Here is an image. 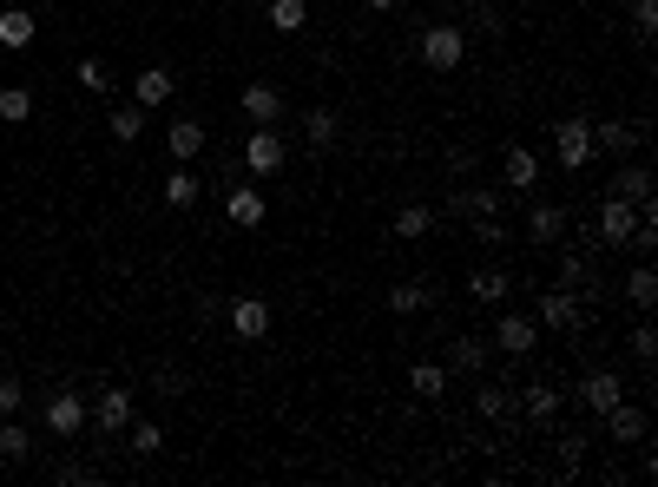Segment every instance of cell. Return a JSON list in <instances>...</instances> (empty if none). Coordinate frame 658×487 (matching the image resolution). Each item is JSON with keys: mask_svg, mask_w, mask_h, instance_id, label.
I'll return each instance as SVG.
<instances>
[{"mask_svg": "<svg viewBox=\"0 0 658 487\" xmlns=\"http://www.w3.org/2000/svg\"><path fill=\"white\" fill-rule=\"evenodd\" d=\"M20 402H27V395H20V382L0 376V415H20Z\"/></svg>", "mask_w": 658, "mask_h": 487, "instance_id": "60d3db41", "label": "cell"}, {"mask_svg": "<svg viewBox=\"0 0 658 487\" xmlns=\"http://www.w3.org/2000/svg\"><path fill=\"white\" fill-rule=\"evenodd\" d=\"M448 376H481L487 369V343L481 336H448V362H441Z\"/></svg>", "mask_w": 658, "mask_h": 487, "instance_id": "2e32d148", "label": "cell"}, {"mask_svg": "<svg viewBox=\"0 0 658 487\" xmlns=\"http://www.w3.org/2000/svg\"><path fill=\"white\" fill-rule=\"evenodd\" d=\"M0 422H7V415H0Z\"/></svg>", "mask_w": 658, "mask_h": 487, "instance_id": "f6af8a7d", "label": "cell"}, {"mask_svg": "<svg viewBox=\"0 0 658 487\" xmlns=\"http://www.w3.org/2000/svg\"><path fill=\"white\" fill-rule=\"evenodd\" d=\"M520 409H527L533 422H553V415H560V389H553V382H533V389L520 395Z\"/></svg>", "mask_w": 658, "mask_h": 487, "instance_id": "f546056e", "label": "cell"}, {"mask_svg": "<svg viewBox=\"0 0 658 487\" xmlns=\"http://www.w3.org/2000/svg\"><path fill=\"white\" fill-rule=\"evenodd\" d=\"M580 461H586V441H580V435H566V441H560V468L573 474V468H580Z\"/></svg>", "mask_w": 658, "mask_h": 487, "instance_id": "b9f144b4", "label": "cell"}, {"mask_svg": "<svg viewBox=\"0 0 658 487\" xmlns=\"http://www.w3.org/2000/svg\"><path fill=\"white\" fill-rule=\"evenodd\" d=\"M553 152H560V172H586V165H593V119H586V112L560 119V126H553Z\"/></svg>", "mask_w": 658, "mask_h": 487, "instance_id": "7a4b0ae2", "label": "cell"}, {"mask_svg": "<svg viewBox=\"0 0 658 487\" xmlns=\"http://www.w3.org/2000/svg\"><path fill=\"white\" fill-rule=\"evenodd\" d=\"M606 198H626V205H652V165L632 152L626 165L612 172V191H606Z\"/></svg>", "mask_w": 658, "mask_h": 487, "instance_id": "9c48e42d", "label": "cell"}, {"mask_svg": "<svg viewBox=\"0 0 658 487\" xmlns=\"http://www.w3.org/2000/svg\"><path fill=\"white\" fill-rule=\"evenodd\" d=\"M560 283H566V290H580V297H593V290H599L593 257H586V251H560Z\"/></svg>", "mask_w": 658, "mask_h": 487, "instance_id": "ffe728a7", "label": "cell"}, {"mask_svg": "<svg viewBox=\"0 0 658 487\" xmlns=\"http://www.w3.org/2000/svg\"><path fill=\"white\" fill-rule=\"evenodd\" d=\"M106 132H112V139H119V145H132V139H139V132H145V106H119V112H112V119H106Z\"/></svg>", "mask_w": 658, "mask_h": 487, "instance_id": "836d02e7", "label": "cell"}, {"mask_svg": "<svg viewBox=\"0 0 658 487\" xmlns=\"http://www.w3.org/2000/svg\"><path fill=\"white\" fill-rule=\"evenodd\" d=\"M172 93H178V73H172V66H145V73L132 79V106H145V112L172 106Z\"/></svg>", "mask_w": 658, "mask_h": 487, "instance_id": "30bf717a", "label": "cell"}, {"mask_svg": "<svg viewBox=\"0 0 658 487\" xmlns=\"http://www.w3.org/2000/svg\"><path fill=\"white\" fill-rule=\"evenodd\" d=\"M33 27H40V20H33L27 14V7H0V47H27V40H33Z\"/></svg>", "mask_w": 658, "mask_h": 487, "instance_id": "d4e9b609", "label": "cell"}, {"mask_svg": "<svg viewBox=\"0 0 658 487\" xmlns=\"http://www.w3.org/2000/svg\"><path fill=\"white\" fill-rule=\"evenodd\" d=\"M0 455H7V461H27V455H33V435L14 422V415L0 422Z\"/></svg>", "mask_w": 658, "mask_h": 487, "instance_id": "e575fe53", "label": "cell"}, {"mask_svg": "<svg viewBox=\"0 0 658 487\" xmlns=\"http://www.w3.org/2000/svg\"><path fill=\"white\" fill-rule=\"evenodd\" d=\"M224 316H231V336H237V343H264V336H270V303L264 297L224 303Z\"/></svg>", "mask_w": 658, "mask_h": 487, "instance_id": "8992f818", "label": "cell"}, {"mask_svg": "<svg viewBox=\"0 0 658 487\" xmlns=\"http://www.w3.org/2000/svg\"><path fill=\"white\" fill-rule=\"evenodd\" d=\"M639 231H658V224H639V205H626V198H606L599 205V244L606 251H632Z\"/></svg>", "mask_w": 658, "mask_h": 487, "instance_id": "6da1fadb", "label": "cell"}, {"mask_svg": "<svg viewBox=\"0 0 658 487\" xmlns=\"http://www.w3.org/2000/svg\"><path fill=\"white\" fill-rule=\"evenodd\" d=\"M408 389L422 395V402H441V395H448V369H441V362H415V369H408Z\"/></svg>", "mask_w": 658, "mask_h": 487, "instance_id": "484cf974", "label": "cell"}, {"mask_svg": "<svg viewBox=\"0 0 658 487\" xmlns=\"http://www.w3.org/2000/svg\"><path fill=\"white\" fill-rule=\"evenodd\" d=\"M369 7H376V14H389V7H395V0H369Z\"/></svg>", "mask_w": 658, "mask_h": 487, "instance_id": "7bdbcfd3", "label": "cell"}, {"mask_svg": "<svg viewBox=\"0 0 658 487\" xmlns=\"http://www.w3.org/2000/svg\"><path fill=\"white\" fill-rule=\"evenodd\" d=\"M73 79H79V93H112V73H106V60H93V53H86V60L73 66Z\"/></svg>", "mask_w": 658, "mask_h": 487, "instance_id": "d6a6232c", "label": "cell"}, {"mask_svg": "<svg viewBox=\"0 0 658 487\" xmlns=\"http://www.w3.org/2000/svg\"><path fill=\"white\" fill-rule=\"evenodd\" d=\"M165 205H172V211H191V205H198V172H191V165L165 172Z\"/></svg>", "mask_w": 658, "mask_h": 487, "instance_id": "4316f807", "label": "cell"}, {"mask_svg": "<svg viewBox=\"0 0 658 487\" xmlns=\"http://www.w3.org/2000/svg\"><path fill=\"white\" fill-rule=\"evenodd\" d=\"M474 409H481L487 422H514V395H507L501 382H481V389H474Z\"/></svg>", "mask_w": 658, "mask_h": 487, "instance_id": "83f0119b", "label": "cell"}, {"mask_svg": "<svg viewBox=\"0 0 658 487\" xmlns=\"http://www.w3.org/2000/svg\"><path fill=\"white\" fill-rule=\"evenodd\" d=\"M527 237H533V244H560V237H566V211L560 205H533L527 211Z\"/></svg>", "mask_w": 658, "mask_h": 487, "instance_id": "44dd1931", "label": "cell"}, {"mask_svg": "<svg viewBox=\"0 0 658 487\" xmlns=\"http://www.w3.org/2000/svg\"><path fill=\"white\" fill-rule=\"evenodd\" d=\"M264 14H270L277 33H303V27H310V7H303V0H264Z\"/></svg>", "mask_w": 658, "mask_h": 487, "instance_id": "f1b7e54d", "label": "cell"}, {"mask_svg": "<svg viewBox=\"0 0 658 487\" xmlns=\"http://www.w3.org/2000/svg\"><path fill=\"white\" fill-rule=\"evenodd\" d=\"M237 106H244V119H251V126H277V119H283V93L270 86V79H251V86L237 93Z\"/></svg>", "mask_w": 658, "mask_h": 487, "instance_id": "7c38bea8", "label": "cell"}, {"mask_svg": "<svg viewBox=\"0 0 658 487\" xmlns=\"http://www.w3.org/2000/svg\"><path fill=\"white\" fill-rule=\"evenodd\" d=\"M251 7H264V0H251Z\"/></svg>", "mask_w": 658, "mask_h": 487, "instance_id": "ee69618b", "label": "cell"}, {"mask_svg": "<svg viewBox=\"0 0 658 487\" xmlns=\"http://www.w3.org/2000/svg\"><path fill=\"white\" fill-rule=\"evenodd\" d=\"M158 448H165V428H158V422L132 428V455H158Z\"/></svg>", "mask_w": 658, "mask_h": 487, "instance_id": "74e56055", "label": "cell"}, {"mask_svg": "<svg viewBox=\"0 0 658 487\" xmlns=\"http://www.w3.org/2000/svg\"><path fill=\"white\" fill-rule=\"evenodd\" d=\"M501 185H507V191H533V185H540V158H533L527 145H507V158H501Z\"/></svg>", "mask_w": 658, "mask_h": 487, "instance_id": "e0dca14e", "label": "cell"}, {"mask_svg": "<svg viewBox=\"0 0 658 487\" xmlns=\"http://www.w3.org/2000/svg\"><path fill=\"white\" fill-rule=\"evenodd\" d=\"M448 211H455V218H474V224H487L494 211H501V191H487V185H455V198H448Z\"/></svg>", "mask_w": 658, "mask_h": 487, "instance_id": "5bb4252c", "label": "cell"}, {"mask_svg": "<svg viewBox=\"0 0 658 487\" xmlns=\"http://www.w3.org/2000/svg\"><path fill=\"white\" fill-rule=\"evenodd\" d=\"M264 191H257V185H237L231 191V198H224V218H231L237 224V231H257V224H264Z\"/></svg>", "mask_w": 658, "mask_h": 487, "instance_id": "9a60e30c", "label": "cell"}, {"mask_svg": "<svg viewBox=\"0 0 658 487\" xmlns=\"http://www.w3.org/2000/svg\"><path fill=\"white\" fill-rule=\"evenodd\" d=\"M428 231H435V211H428V205H402V211H395V237L415 244V237H428Z\"/></svg>", "mask_w": 658, "mask_h": 487, "instance_id": "1f68e13d", "label": "cell"}, {"mask_svg": "<svg viewBox=\"0 0 658 487\" xmlns=\"http://www.w3.org/2000/svg\"><path fill=\"white\" fill-rule=\"evenodd\" d=\"M93 422L106 428V435L132 428V389H99V409H93Z\"/></svg>", "mask_w": 658, "mask_h": 487, "instance_id": "ac0fdd59", "label": "cell"}, {"mask_svg": "<svg viewBox=\"0 0 658 487\" xmlns=\"http://www.w3.org/2000/svg\"><path fill=\"white\" fill-rule=\"evenodd\" d=\"M606 435H612V441H645V409L612 402V409H606Z\"/></svg>", "mask_w": 658, "mask_h": 487, "instance_id": "cb8c5ba5", "label": "cell"}, {"mask_svg": "<svg viewBox=\"0 0 658 487\" xmlns=\"http://www.w3.org/2000/svg\"><path fill=\"white\" fill-rule=\"evenodd\" d=\"M33 119V93L27 86H0V126H27Z\"/></svg>", "mask_w": 658, "mask_h": 487, "instance_id": "4dcf8cb0", "label": "cell"}, {"mask_svg": "<svg viewBox=\"0 0 658 487\" xmlns=\"http://www.w3.org/2000/svg\"><path fill=\"white\" fill-rule=\"evenodd\" d=\"M533 323H540V330H580L586 323V303H580V290H566V283H553L547 297H540V310H533Z\"/></svg>", "mask_w": 658, "mask_h": 487, "instance_id": "277c9868", "label": "cell"}, {"mask_svg": "<svg viewBox=\"0 0 658 487\" xmlns=\"http://www.w3.org/2000/svg\"><path fill=\"white\" fill-rule=\"evenodd\" d=\"M626 303H632V310H652V303H658V270L645 264V257L626 270Z\"/></svg>", "mask_w": 658, "mask_h": 487, "instance_id": "7402d4cb", "label": "cell"}, {"mask_svg": "<svg viewBox=\"0 0 658 487\" xmlns=\"http://www.w3.org/2000/svg\"><path fill=\"white\" fill-rule=\"evenodd\" d=\"M303 139H310V145H329V139H336V112H329V106H310V112H303Z\"/></svg>", "mask_w": 658, "mask_h": 487, "instance_id": "d590c367", "label": "cell"}, {"mask_svg": "<svg viewBox=\"0 0 658 487\" xmlns=\"http://www.w3.org/2000/svg\"><path fill=\"white\" fill-rule=\"evenodd\" d=\"M461 53H468V33H461L455 20H435V27L422 33V66H435V73H455Z\"/></svg>", "mask_w": 658, "mask_h": 487, "instance_id": "3957f363", "label": "cell"}, {"mask_svg": "<svg viewBox=\"0 0 658 487\" xmlns=\"http://www.w3.org/2000/svg\"><path fill=\"white\" fill-rule=\"evenodd\" d=\"M639 145H645V126H639V119H593V152H612V158H619V152H639Z\"/></svg>", "mask_w": 658, "mask_h": 487, "instance_id": "52a82bcc", "label": "cell"}, {"mask_svg": "<svg viewBox=\"0 0 658 487\" xmlns=\"http://www.w3.org/2000/svg\"><path fill=\"white\" fill-rule=\"evenodd\" d=\"M283 158H290V145H283L277 126H251V139H244V165H251L257 178L283 172Z\"/></svg>", "mask_w": 658, "mask_h": 487, "instance_id": "5b68a950", "label": "cell"}, {"mask_svg": "<svg viewBox=\"0 0 658 487\" xmlns=\"http://www.w3.org/2000/svg\"><path fill=\"white\" fill-rule=\"evenodd\" d=\"M389 310H395V316L428 310V290H422V283H395V290H389Z\"/></svg>", "mask_w": 658, "mask_h": 487, "instance_id": "8d00e7d4", "label": "cell"}, {"mask_svg": "<svg viewBox=\"0 0 658 487\" xmlns=\"http://www.w3.org/2000/svg\"><path fill=\"white\" fill-rule=\"evenodd\" d=\"M507 290H514V277H507L501 264H481V270L468 277V297H474V303H507Z\"/></svg>", "mask_w": 658, "mask_h": 487, "instance_id": "d6986e66", "label": "cell"}, {"mask_svg": "<svg viewBox=\"0 0 658 487\" xmlns=\"http://www.w3.org/2000/svg\"><path fill=\"white\" fill-rule=\"evenodd\" d=\"M165 145H172V158H178V165H191V158L204 152V126H198V119H172Z\"/></svg>", "mask_w": 658, "mask_h": 487, "instance_id": "603a6c76", "label": "cell"}, {"mask_svg": "<svg viewBox=\"0 0 658 487\" xmlns=\"http://www.w3.org/2000/svg\"><path fill=\"white\" fill-rule=\"evenodd\" d=\"M79 428H86V395H79V389H60V395L47 402V435L73 441Z\"/></svg>", "mask_w": 658, "mask_h": 487, "instance_id": "8fae6325", "label": "cell"}, {"mask_svg": "<svg viewBox=\"0 0 658 487\" xmlns=\"http://www.w3.org/2000/svg\"><path fill=\"white\" fill-rule=\"evenodd\" d=\"M580 402H586L593 415H606L612 402H626V382H619V369H593V376L580 382Z\"/></svg>", "mask_w": 658, "mask_h": 487, "instance_id": "4fadbf2b", "label": "cell"}, {"mask_svg": "<svg viewBox=\"0 0 658 487\" xmlns=\"http://www.w3.org/2000/svg\"><path fill=\"white\" fill-rule=\"evenodd\" d=\"M632 356H639L645 369L658 362V330H652V323H639V330H632Z\"/></svg>", "mask_w": 658, "mask_h": 487, "instance_id": "ab89813d", "label": "cell"}, {"mask_svg": "<svg viewBox=\"0 0 658 487\" xmlns=\"http://www.w3.org/2000/svg\"><path fill=\"white\" fill-rule=\"evenodd\" d=\"M632 33H639V40L658 33V0H632Z\"/></svg>", "mask_w": 658, "mask_h": 487, "instance_id": "f35d334b", "label": "cell"}, {"mask_svg": "<svg viewBox=\"0 0 658 487\" xmlns=\"http://www.w3.org/2000/svg\"><path fill=\"white\" fill-rule=\"evenodd\" d=\"M494 349H507V356H533V349H540V323L520 316V310H507L501 323H494Z\"/></svg>", "mask_w": 658, "mask_h": 487, "instance_id": "ba28073f", "label": "cell"}]
</instances>
